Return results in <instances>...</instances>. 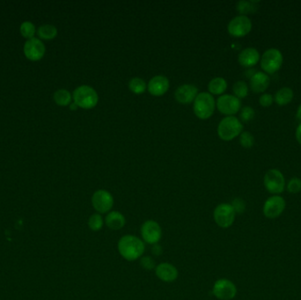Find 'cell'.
<instances>
[{
    "mask_svg": "<svg viewBox=\"0 0 301 300\" xmlns=\"http://www.w3.org/2000/svg\"><path fill=\"white\" fill-rule=\"evenodd\" d=\"M118 248L120 256L124 260L134 262L142 257L146 246L143 240L135 235H124L119 240Z\"/></svg>",
    "mask_w": 301,
    "mask_h": 300,
    "instance_id": "obj_1",
    "label": "cell"
},
{
    "mask_svg": "<svg viewBox=\"0 0 301 300\" xmlns=\"http://www.w3.org/2000/svg\"><path fill=\"white\" fill-rule=\"evenodd\" d=\"M74 103L78 108L84 110H92L96 108L99 102V96L97 92L89 86H80L74 92Z\"/></svg>",
    "mask_w": 301,
    "mask_h": 300,
    "instance_id": "obj_2",
    "label": "cell"
},
{
    "mask_svg": "<svg viewBox=\"0 0 301 300\" xmlns=\"http://www.w3.org/2000/svg\"><path fill=\"white\" fill-rule=\"evenodd\" d=\"M242 122L235 116H226L218 126V135L224 141L234 140L242 134Z\"/></svg>",
    "mask_w": 301,
    "mask_h": 300,
    "instance_id": "obj_3",
    "label": "cell"
},
{
    "mask_svg": "<svg viewBox=\"0 0 301 300\" xmlns=\"http://www.w3.org/2000/svg\"><path fill=\"white\" fill-rule=\"evenodd\" d=\"M216 102L213 96L209 92H200L194 100L193 110L196 116L202 120H206L212 116L215 111Z\"/></svg>",
    "mask_w": 301,
    "mask_h": 300,
    "instance_id": "obj_4",
    "label": "cell"
},
{
    "mask_svg": "<svg viewBox=\"0 0 301 300\" xmlns=\"http://www.w3.org/2000/svg\"><path fill=\"white\" fill-rule=\"evenodd\" d=\"M284 56L282 52L276 48H270L265 50L261 56L260 66L262 70L266 74H274L278 72L282 67Z\"/></svg>",
    "mask_w": 301,
    "mask_h": 300,
    "instance_id": "obj_5",
    "label": "cell"
},
{
    "mask_svg": "<svg viewBox=\"0 0 301 300\" xmlns=\"http://www.w3.org/2000/svg\"><path fill=\"white\" fill-rule=\"evenodd\" d=\"M264 184L266 190L273 194V196L283 193L286 187L284 176L281 171L276 168L270 169L266 172L264 178Z\"/></svg>",
    "mask_w": 301,
    "mask_h": 300,
    "instance_id": "obj_6",
    "label": "cell"
},
{
    "mask_svg": "<svg viewBox=\"0 0 301 300\" xmlns=\"http://www.w3.org/2000/svg\"><path fill=\"white\" fill-rule=\"evenodd\" d=\"M235 216L236 213L230 204H220L218 205L213 212L215 223L223 229H226L232 226Z\"/></svg>",
    "mask_w": 301,
    "mask_h": 300,
    "instance_id": "obj_7",
    "label": "cell"
},
{
    "mask_svg": "<svg viewBox=\"0 0 301 300\" xmlns=\"http://www.w3.org/2000/svg\"><path fill=\"white\" fill-rule=\"evenodd\" d=\"M228 30L232 36L236 38L246 36L252 30V22L248 16L238 15L228 23Z\"/></svg>",
    "mask_w": 301,
    "mask_h": 300,
    "instance_id": "obj_8",
    "label": "cell"
},
{
    "mask_svg": "<svg viewBox=\"0 0 301 300\" xmlns=\"http://www.w3.org/2000/svg\"><path fill=\"white\" fill-rule=\"evenodd\" d=\"M216 106L218 111L224 116H234L242 110V102L234 94H223L218 98Z\"/></svg>",
    "mask_w": 301,
    "mask_h": 300,
    "instance_id": "obj_9",
    "label": "cell"
},
{
    "mask_svg": "<svg viewBox=\"0 0 301 300\" xmlns=\"http://www.w3.org/2000/svg\"><path fill=\"white\" fill-rule=\"evenodd\" d=\"M92 205L99 214L108 213L114 206V198L108 191L99 190L92 194Z\"/></svg>",
    "mask_w": 301,
    "mask_h": 300,
    "instance_id": "obj_10",
    "label": "cell"
},
{
    "mask_svg": "<svg viewBox=\"0 0 301 300\" xmlns=\"http://www.w3.org/2000/svg\"><path fill=\"white\" fill-rule=\"evenodd\" d=\"M140 234L143 238V242L150 245H154L158 243L162 238V227L160 224L154 220H146L141 226Z\"/></svg>",
    "mask_w": 301,
    "mask_h": 300,
    "instance_id": "obj_11",
    "label": "cell"
},
{
    "mask_svg": "<svg viewBox=\"0 0 301 300\" xmlns=\"http://www.w3.org/2000/svg\"><path fill=\"white\" fill-rule=\"evenodd\" d=\"M286 200L281 196L279 194L272 196L265 201L262 208L264 215L270 220L276 218L281 216V214L286 209Z\"/></svg>",
    "mask_w": 301,
    "mask_h": 300,
    "instance_id": "obj_12",
    "label": "cell"
},
{
    "mask_svg": "<svg viewBox=\"0 0 301 300\" xmlns=\"http://www.w3.org/2000/svg\"><path fill=\"white\" fill-rule=\"evenodd\" d=\"M212 293L218 300H231L237 294V288L234 282L226 278H221L214 282Z\"/></svg>",
    "mask_w": 301,
    "mask_h": 300,
    "instance_id": "obj_13",
    "label": "cell"
},
{
    "mask_svg": "<svg viewBox=\"0 0 301 300\" xmlns=\"http://www.w3.org/2000/svg\"><path fill=\"white\" fill-rule=\"evenodd\" d=\"M198 94V90L194 84H182L176 90L174 97L179 103L190 104L194 102Z\"/></svg>",
    "mask_w": 301,
    "mask_h": 300,
    "instance_id": "obj_14",
    "label": "cell"
},
{
    "mask_svg": "<svg viewBox=\"0 0 301 300\" xmlns=\"http://www.w3.org/2000/svg\"><path fill=\"white\" fill-rule=\"evenodd\" d=\"M24 52L28 58L32 61L40 60L45 53L44 44H42L39 39L32 38L26 42L24 46Z\"/></svg>",
    "mask_w": 301,
    "mask_h": 300,
    "instance_id": "obj_15",
    "label": "cell"
},
{
    "mask_svg": "<svg viewBox=\"0 0 301 300\" xmlns=\"http://www.w3.org/2000/svg\"><path fill=\"white\" fill-rule=\"evenodd\" d=\"M155 274L160 280L165 282H172L178 278V270L176 266L169 262H162L155 268Z\"/></svg>",
    "mask_w": 301,
    "mask_h": 300,
    "instance_id": "obj_16",
    "label": "cell"
},
{
    "mask_svg": "<svg viewBox=\"0 0 301 300\" xmlns=\"http://www.w3.org/2000/svg\"><path fill=\"white\" fill-rule=\"evenodd\" d=\"M147 89L152 96H162L169 89V80L163 75H157L152 78L147 84Z\"/></svg>",
    "mask_w": 301,
    "mask_h": 300,
    "instance_id": "obj_17",
    "label": "cell"
},
{
    "mask_svg": "<svg viewBox=\"0 0 301 300\" xmlns=\"http://www.w3.org/2000/svg\"><path fill=\"white\" fill-rule=\"evenodd\" d=\"M261 55L256 48L253 47L244 48L238 56V62L245 68H252L260 62Z\"/></svg>",
    "mask_w": 301,
    "mask_h": 300,
    "instance_id": "obj_18",
    "label": "cell"
},
{
    "mask_svg": "<svg viewBox=\"0 0 301 300\" xmlns=\"http://www.w3.org/2000/svg\"><path fill=\"white\" fill-rule=\"evenodd\" d=\"M270 84L268 74L264 72H256L250 78V89L256 94H264Z\"/></svg>",
    "mask_w": 301,
    "mask_h": 300,
    "instance_id": "obj_19",
    "label": "cell"
},
{
    "mask_svg": "<svg viewBox=\"0 0 301 300\" xmlns=\"http://www.w3.org/2000/svg\"><path fill=\"white\" fill-rule=\"evenodd\" d=\"M104 222L110 230H118L124 227L126 220L122 213L114 210L106 214Z\"/></svg>",
    "mask_w": 301,
    "mask_h": 300,
    "instance_id": "obj_20",
    "label": "cell"
},
{
    "mask_svg": "<svg viewBox=\"0 0 301 300\" xmlns=\"http://www.w3.org/2000/svg\"><path fill=\"white\" fill-rule=\"evenodd\" d=\"M294 97V92L292 88H282L276 92L275 96H274V102L278 106H286L289 103L292 102Z\"/></svg>",
    "mask_w": 301,
    "mask_h": 300,
    "instance_id": "obj_21",
    "label": "cell"
},
{
    "mask_svg": "<svg viewBox=\"0 0 301 300\" xmlns=\"http://www.w3.org/2000/svg\"><path fill=\"white\" fill-rule=\"evenodd\" d=\"M208 89H209V92L212 96V94L220 96L226 91L228 82L224 80V78H214L212 80L210 81L209 84H208Z\"/></svg>",
    "mask_w": 301,
    "mask_h": 300,
    "instance_id": "obj_22",
    "label": "cell"
},
{
    "mask_svg": "<svg viewBox=\"0 0 301 300\" xmlns=\"http://www.w3.org/2000/svg\"><path fill=\"white\" fill-rule=\"evenodd\" d=\"M258 4L259 2H256V1L242 0L236 4V10L239 12L240 15L248 16V14H254L257 11Z\"/></svg>",
    "mask_w": 301,
    "mask_h": 300,
    "instance_id": "obj_23",
    "label": "cell"
},
{
    "mask_svg": "<svg viewBox=\"0 0 301 300\" xmlns=\"http://www.w3.org/2000/svg\"><path fill=\"white\" fill-rule=\"evenodd\" d=\"M146 83L141 78H132L128 82V88L135 94H142L146 89Z\"/></svg>",
    "mask_w": 301,
    "mask_h": 300,
    "instance_id": "obj_24",
    "label": "cell"
},
{
    "mask_svg": "<svg viewBox=\"0 0 301 300\" xmlns=\"http://www.w3.org/2000/svg\"><path fill=\"white\" fill-rule=\"evenodd\" d=\"M54 100L59 106H68L72 102V94L70 92L67 91L66 89H60L56 92Z\"/></svg>",
    "mask_w": 301,
    "mask_h": 300,
    "instance_id": "obj_25",
    "label": "cell"
},
{
    "mask_svg": "<svg viewBox=\"0 0 301 300\" xmlns=\"http://www.w3.org/2000/svg\"><path fill=\"white\" fill-rule=\"evenodd\" d=\"M248 86L246 84L245 81L239 80L235 82L232 86V92H234V96L237 97L238 99H243L248 94Z\"/></svg>",
    "mask_w": 301,
    "mask_h": 300,
    "instance_id": "obj_26",
    "label": "cell"
},
{
    "mask_svg": "<svg viewBox=\"0 0 301 300\" xmlns=\"http://www.w3.org/2000/svg\"><path fill=\"white\" fill-rule=\"evenodd\" d=\"M58 34V30L56 28V26L52 25H44L40 26L38 30V36L44 39V40H50L55 38Z\"/></svg>",
    "mask_w": 301,
    "mask_h": 300,
    "instance_id": "obj_27",
    "label": "cell"
},
{
    "mask_svg": "<svg viewBox=\"0 0 301 300\" xmlns=\"http://www.w3.org/2000/svg\"><path fill=\"white\" fill-rule=\"evenodd\" d=\"M88 226L92 232H99V230L102 229L103 226H104V220H103L102 214L99 213H94L90 216L88 218Z\"/></svg>",
    "mask_w": 301,
    "mask_h": 300,
    "instance_id": "obj_28",
    "label": "cell"
},
{
    "mask_svg": "<svg viewBox=\"0 0 301 300\" xmlns=\"http://www.w3.org/2000/svg\"><path fill=\"white\" fill-rule=\"evenodd\" d=\"M240 136V144L243 148L250 149L254 144V138L250 132H242Z\"/></svg>",
    "mask_w": 301,
    "mask_h": 300,
    "instance_id": "obj_29",
    "label": "cell"
},
{
    "mask_svg": "<svg viewBox=\"0 0 301 300\" xmlns=\"http://www.w3.org/2000/svg\"><path fill=\"white\" fill-rule=\"evenodd\" d=\"M240 111V119L242 122H248L252 121L256 116L254 110L250 106H244Z\"/></svg>",
    "mask_w": 301,
    "mask_h": 300,
    "instance_id": "obj_30",
    "label": "cell"
},
{
    "mask_svg": "<svg viewBox=\"0 0 301 300\" xmlns=\"http://www.w3.org/2000/svg\"><path fill=\"white\" fill-rule=\"evenodd\" d=\"M286 190L290 194H298L301 191V179L294 177L288 182Z\"/></svg>",
    "mask_w": 301,
    "mask_h": 300,
    "instance_id": "obj_31",
    "label": "cell"
},
{
    "mask_svg": "<svg viewBox=\"0 0 301 300\" xmlns=\"http://www.w3.org/2000/svg\"><path fill=\"white\" fill-rule=\"evenodd\" d=\"M34 32H36V28H34L33 23H31V22H24L20 26V33H22L23 36L26 37V38L32 39L34 34Z\"/></svg>",
    "mask_w": 301,
    "mask_h": 300,
    "instance_id": "obj_32",
    "label": "cell"
},
{
    "mask_svg": "<svg viewBox=\"0 0 301 300\" xmlns=\"http://www.w3.org/2000/svg\"><path fill=\"white\" fill-rule=\"evenodd\" d=\"M140 265L146 270H152L156 268L154 260L150 256L141 257Z\"/></svg>",
    "mask_w": 301,
    "mask_h": 300,
    "instance_id": "obj_33",
    "label": "cell"
},
{
    "mask_svg": "<svg viewBox=\"0 0 301 300\" xmlns=\"http://www.w3.org/2000/svg\"><path fill=\"white\" fill-rule=\"evenodd\" d=\"M232 208L234 210L235 213L237 214H242L245 212L246 209V204H245V202L243 201L242 199L240 198H235L234 200L232 201L231 204Z\"/></svg>",
    "mask_w": 301,
    "mask_h": 300,
    "instance_id": "obj_34",
    "label": "cell"
},
{
    "mask_svg": "<svg viewBox=\"0 0 301 300\" xmlns=\"http://www.w3.org/2000/svg\"><path fill=\"white\" fill-rule=\"evenodd\" d=\"M274 102V97L270 94L264 92L259 98V103L264 108H270Z\"/></svg>",
    "mask_w": 301,
    "mask_h": 300,
    "instance_id": "obj_35",
    "label": "cell"
},
{
    "mask_svg": "<svg viewBox=\"0 0 301 300\" xmlns=\"http://www.w3.org/2000/svg\"><path fill=\"white\" fill-rule=\"evenodd\" d=\"M162 252H163V250H162V246L160 245L158 243L152 245V252L154 256H162Z\"/></svg>",
    "mask_w": 301,
    "mask_h": 300,
    "instance_id": "obj_36",
    "label": "cell"
},
{
    "mask_svg": "<svg viewBox=\"0 0 301 300\" xmlns=\"http://www.w3.org/2000/svg\"><path fill=\"white\" fill-rule=\"evenodd\" d=\"M295 138H296L298 143L300 144L301 146V124H300V125H298L297 128H296V132H295Z\"/></svg>",
    "mask_w": 301,
    "mask_h": 300,
    "instance_id": "obj_37",
    "label": "cell"
},
{
    "mask_svg": "<svg viewBox=\"0 0 301 300\" xmlns=\"http://www.w3.org/2000/svg\"><path fill=\"white\" fill-rule=\"evenodd\" d=\"M296 118H297L298 120L300 122L301 124V104L298 106L297 110V113H296Z\"/></svg>",
    "mask_w": 301,
    "mask_h": 300,
    "instance_id": "obj_38",
    "label": "cell"
},
{
    "mask_svg": "<svg viewBox=\"0 0 301 300\" xmlns=\"http://www.w3.org/2000/svg\"><path fill=\"white\" fill-rule=\"evenodd\" d=\"M77 108H78V106L77 105L75 104V103H72V104H70V110H76Z\"/></svg>",
    "mask_w": 301,
    "mask_h": 300,
    "instance_id": "obj_39",
    "label": "cell"
}]
</instances>
